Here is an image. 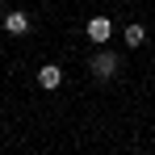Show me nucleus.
<instances>
[{"label": "nucleus", "instance_id": "obj_1", "mask_svg": "<svg viewBox=\"0 0 155 155\" xmlns=\"http://www.w3.org/2000/svg\"><path fill=\"white\" fill-rule=\"evenodd\" d=\"M117 67H122V63H117V54L105 51V46H97V54L88 59V71H92L97 80H113V76H117Z\"/></svg>", "mask_w": 155, "mask_h": 155}, {"label": "nucleus", "instance_id": "obj_2", "mask_svg": "<svg viewBox=\"0 0 155 155\" xmlns=\"http://www.w3.org/2000/svg\"><path fill=\"white\" fill-rule=\"evenodd\" d=\"M84 34H88V42H92V46H105V42L113 38V21H109V17H88Z\"/></svg>", "mask_w": 155, "mask_h": 155}, {"label": "nucleus", "instance_id": "obj_3", "mask_svg": "<svg viewBox=\"0 0 155 155\" xmlns=\"http://www.w3.org/2000/svg\"><path fill=\"white\" fill-rule=\"evenodd\" d=\"M38 84H42L46 92H54V88L63 84V67H54V63H46V67H38Z\"/></svg>", "mask_w": 155, "mask_h": 155}, {"label": "nucleus", "instance_id": "obj_4", "mask_svg": "<svg viewBox=\"0 0 155 155\" xmlns=\"http://www.w3.org/2000/svg\"><path fill=\"white\" fill-rule=\"evenodd\" d=\"M4 34H13V38L29 34V13H8L4 17Z\"/></svg>", "mask_w": 155, "mask_h": 155}, {"label": "nucleus", "instance_id": "obj_5", "mask_svg": "<svg viewBox=\"0 0 155 155\" xmlns=\"http://www.w3.org/2000/svg\"><path fill=\"white\" fill-rule=\"evenodd\" d=\"M122 38H126V46L134 51V46H143V42H147V25H138V21H130V25L122 29Z\"/></svg>", "mask_w": 155, "mask_h": 155}]
</instances>
